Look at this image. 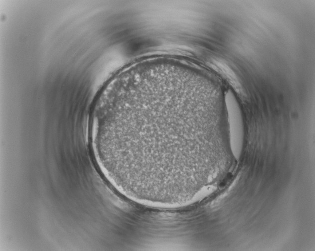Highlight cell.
<instances>
[{
	"label": "cell",
	"mask_w": 315,
	"mask_h": 251,
	"mask_svg": "<svg viewBox=\"0 0 315 251\" xmlns=\"http://www.w3.org/2000/svg\"><path fill=\"white\" fill-rule=\"evenodd\" d=\"M187 104L181 97L163 92L113 106L105 124L104 149L124 186L166 192L184 182Z\"/></svg>",
	"instance_id": "6da1fadb"
}]
</instances>
